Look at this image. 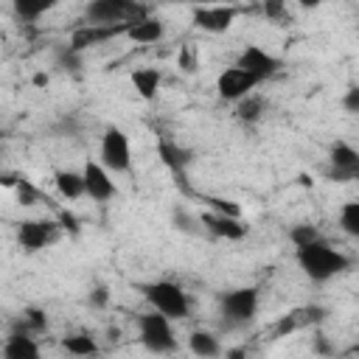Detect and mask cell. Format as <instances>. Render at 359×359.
I'll use <instances>...</instances> for the list:
<instances>
[{
    "label": "cell",
    "instance_id": "cell-35",
    "mask_svg": "<svg viewBox=\"0 0 359 359\" xmlns=\"http://www.w3.org/2000/svg\"><path fill=\"white\" fill-rule=\"evenodd\" d=\"M227 359H244V351H238V348L236 351H227Z\"/></svg>",
    "mask_w": 359,
    "mask_h": 359
},
{
    "label": "cell",
    "instance_id": "cell-13",
    "mask_svg": "<svg viewBox=\"0 0 359 359\" xmlns=\"http://www.w3.org/2000/svg\"><path fill=\"white\" fill-rule=\"evenodd\" d=\"M81 174H84V188H87V196H90V199H95V202H109V199L118 194V188H115V182H112V174H109L101 163H84Z\"/></svg>",
    "mask_w": 359,
    "mask_h": 359
},
{
    "label": "cell",
    "instance_id": "cell-5",
    "mask_svg": "<svg viewBox=\"0 0 359 359\" xmlns=\"http://www.w3.org/2000/svg\"><path fill=\"white\" fill-rule=\"evenodd\" d=\"M137 331H140V342L146 351L151 353H171L177 351V337L171 328V320L160 311H146L137 317Z\"/></svg>",
    "mask_w": 359,
    "mask_h": 359
},
{
    "label": "cell",
    "instance_id": "cell-21",
    "mask_svg": "<svg viewBox=\"0 0 359 359\" xmlns=\"http://www.w3.org/2000/svg\"><path fill=\"white\" fill-rule=\"evenodd\" d=\"M188 348H191V353L199 356V359H216V356L222 353V342H219V337L210 334V331H191V334H188Z\"/></svg>",
    "mask_w": 359,
    "mask_h": 359
},
{
    "label": "cell",
    "instance_id": "cell-1",
    "mask_svg": "<svg viewBox=\"0 0 359 359\" xmlns=\"http://www.w3.org/2000/svg\"><path fill=\"white\" fill-rule=\"evenodd\" d=\"M297 264L303 269V275L314 283H325L342 272L351 269V258L339 250H334L328 241H317L309 247H297Z\"/></svg>",
    "mask_w": 359,
    "mask_h": 359
},
{
    "label": "cell",
    "instance_id": "cell-26",
    "mask_svg": "<svg viewBox=\"0 0 359 359\" xmlns=\"http://www.w3.org/2000/svg\"><path fill=\"white\" fill-rule=\"evenodd\" d=\"M339 227H342L348 236L359 238V199L345 202V205L339 208Z\"/></svg>",
    "mask_w": 359,
    "mask_h": 359
},
{
    "label": "cell",
    "instance_id": "cell-33",
    "mask_svg": "<svg viewBox=\"0 0 359 359\" xmlns=\"http://www.w3.org/2000/svg\"><path fill=\"white\" fill-rule=\"evenodd\" d=\"M314 351H317V353H331V345H328V339H325L323 334L314 337Z\"/></svg>",
    "mask_w": 359,
    "mask_h": 359
},
{
    "label": "cell",
    "instance_id": "cell-28",
    "mask_svg": "<svg viewBox=\"0 0 359 359\" xmlns=\"http://www.w3.org/2000/svg\"><path fill=\"white\" fill-rule=\"evenodd\" d=\"M56 67H59V70H67V73H76V70L81 67V53H76L70 45L59 48V50H56Z\"/></svg>",
    "mask_w": 359,
    "mask_h": 359
},
{
    "label": "cell",
    "instance_id": "cell-22",
    "mask_svg": "<svg viewBox=\"0 0 359 359\" xmlns=\"http://www.w3.org/2000/svg\"><path fill=\"white\" fill-rule=\"evenodd\" d=\"M62 348L67 353L79 356V359H95L98 356V345H95V339L90 334H70V337L62 339Z\"/></svg>",
    "mask_w": 359,
    "mask_h": 359
},
{
    "label": "cell",
    "instance_id": "cell-15",
    "mask_svg": "<svg viewBox=\"0 0 359 359\" xmlns=\"http://www.w3.org/2000/svg\"><path fill=\"white\" fill-rule=\"evenodd\" d=\"M323 314H325V309H320V306L294 309V311H289V314H283V317L278 320L275 334H278V337H286L289 331H297V328H306V325H311V323L323 320Z\"/></svg>",
    "mask_w": 359,
    "mask_h": 359
},
{
    "label": "cell",
    "instance_id": "cell-9",
    "mask_svg": "<svg viewBox=\"0 0 359 359\" xmlns=\"http://www.w3.org/2000/svg\"><path fill=\"white\" fill-rule=\"evenodd\" d=\"M258 84H261L258 79H252L250 73H244L241 67L233 65V67H227V70L219 73V79H216V93H219L222 101L238 104V101H244L247 95H252V90H255Z\"/></svg>",
    "mask_w": 359,
    "mask_h": 359
},
{
    "label": "cell",
    "instance_id": "cell-4",
    "mask_svg": "<svg viewBox=\"0 0 359 359\" xmlns=\"http://www.w3.org/2000/svg\"><path fill=\"white\" fill-rule=\"evenodd\" d=\"M219 314L224 328H241L255 320L258 314V289L255 286H241L230 289L219 297Z\"/></svg>",
    "mask_w": 359,
    "mask_h": 359
},
{
    "label": "cell",
    "instance_id": "cell-16",
    "mask_svg": "<svg viewBox=\"0 0 359 359\" xmlns=\"http://www.w3.org/2000/svg\"><path fill=\"white\" fill-rule=\"evenodd\" d=\"M3 359H42L39 345L34 342V334L11 331L6 345H3Z\"/></svg>",
    "mask_w": 359,
    "mask_h": 359
},
{
    "label": "cell",
    "instance_id": "cell-24",
    "mask_svg": "<svg viewBox=\"0 0 359 359\" xmlns=\"http://www.w3.org/2000/svg\"><path fill=\"white\" fill-rule=\"evenodd\" d=\"M264 109H266V101L252 93V95H247L244 101L236 104V118H238L241 123H255V121H261Z\"/></svg>",
    "mask_w": 359,
    "mask_h": 359
},
{
    "label": "cell",
    "instance_id": "cell-6",
    "mask_svg": "<svg viewBox=\"0 0 359 359\" xmlns=\"http://www.w3.org/2000/svg\"><path fill=\"white\" fill-rule=\"evenodd\" d=\"M98 163L109 171V174H126L132 168V146L129 137L121 126H107L101 135V146H98Z\"/></svg>",
    "mask_w": 359,
    "mask_h": 359
},
{
    "label": "cell",
    "instance_id": "cell-7",
    "mask_svg": "<svg viewBox=\"0 0 359 359\" xmlns=\"http://www.w3.org/2000/svg\"><path fill=\"white\" fill-rule=\"evenodd\" d=\"M325 177L334 180V182H351V180H356L359 177V151L351 143H345V140L331 143Z\"/></svg>",
    "mask_w": 359,
    "mask_h": 359
},
{
    "label": "cell",
    "instance_id": "cell-25",
    "mask_svg": "<svg viewBox=\"0 0 359 359\" xmlns=\"http://www.w3.org/2000/svg\"><path fill=\"white\" fill-rule=\"evenodd\" d=\"M45 328H48V317H45V311H42V309H34V306H28V309L22 311V317L17 320V328H14V331L39 334V331H45Z\"/></svg>",
    "mask_w": 359,
    "mask_h": 359
},
{
    "label": "cell",
    "instance_id": "cell-3",
    "mask_svg": "<svg viewBox=\"0 0 359 359\" xmlns=\"http://www.w3.org/2000/svg\"><path fill=\"white\" fill-rule=\"evenodd\" d=\"M149 17V8L132 0H93L84 8V22L90 25H132Z\"/></svg>",
    "mask_w": 359,
    "mask_h": 359
},
{
    "label": "cell",
    "instance_id": "cell-23",
    "mask_svg": "<svg viewBox=\"0 0 359 359\" xmlns=\"http://www.w3.org/2000/svg\"><path fill=\"white\" fill-rule=\"evenodd\" d=\"M53 3L50 0H14V17L22 20V22H36Z\"/></svg>",
    "mask_w": 359,
    "mask_h": 359
},
{
    "label": "cell",
    "instance_id": "cell-12",
    "mask_svg": "<svg viewBox=\"0 0 359 359\" xmlns=\"http://www.w3.org/2000/svg\"><path fill=\"white\" fill-rule=\"evenodd\" d=\"M238 17V8L233 6H196L194 8V25L208 34H224Z\"/></svg>",
    "mask_w": 359,
    "mask_h": 359
},
{
    "label": "cell",
    "instance_id": "cell-14",
    "mask_svg": "<svg viewBox=\"0 0 359 359\" xmlns=\"http://www.w3.org/2000/svg\"><path fill=\"white\" fill-rule=\"evenodd\" d=\"M199 224L216 236V238H224V241H241L247 236V224L238 219V216H227V213H202L199 216Z\"/></svg>",
    "mask_w": 359,
    "mask_h": 359
},
{
    "label": "cell",
    "instance_id": "cell-2",
    "mask_svg": "<svg viewBox=\"0 0 359 359\" xmlns=\"http://www.w3.org/2000/svg\"><path fill=\"white\" fill-rule=\"evenodd\" d=\"M140 292L149 300V306L154 311L165 314L168 320H185L191 314L188 292L174 280H151V283H143Z\"/></svg>",
    "mask_w": 359,
    "mask_h": 359
},
{
    "label": "cell",
    "instance_id": "cell-27",
    "mask_svg": "<svg viewBox=\"0 0 359 359\" xmlns=\"http://www.w3.org/2000/svg\"><path fill=\"white\" fill-rule=\"evenodd\" d=\"M289 238H292V244L294 247H309V244H317V241H323V236H320V230L314 227V224H294L292 230H289Z\"/></svg>",
    "mask_w": 359,
    "mask_h": 359
},
{
    "label": "cell",
    "instance_id": "cell-11",
    "mask_svg": "<svg viewBox=\"0 0 359 359\" xmlns=\"http://www.w3.org/2000/svg\"><path fill=\"white\" fill-rule=\"evenodd\" d=\"M126 31H129V25H90V22H84V25L73 28L67 45H70L76 53H84L87 48H95V45H101V42H107V39L126 36Z\"/></svg>",
    "mask_w": 359,
    "mask_h": 359
},
{
    "label": "cell",
    "instance_id": "cell-32",
    "mask_svg": "<svg viewBox=\"0 0 359 359\" xmlns=\"http://www.w3.org/2000/svg\"><path fill=\"white\" fill-rule=\"evenodd\" d=\"M107 303H109V292H107V286H95V289L90 292V306L104 309Z\"/></svg>",
    "mask_w": 359,
    "mask_h": 359
},
{
    "label": "cell",
    "instance_id": "cell-17",
    "mask_svg": "<svg viewBox=\"0 0 359 359\" xmlns=\"http://www.w3.org/2000/svg\"><path fill=\"white\" fill-rule=\"evenodd\" d=\"M126 36L132 42H137V45H151V42H160L165 36V25L157 17H143V20H137V22L129 25Z\"/></svg>",
    "mask_w": 359,
    "mask_h": 359
},
{
    "label": "cell",
    "instance_id": "cell-29",
    "mask_svg": "<svg viewBox=\"0 0 359 359\" xmlns=\"http://www.w3.org/2000/svg\"><path fill=\"white\" fill-rule=\"evenodd\" d=\"M17 196H20V205H36L39 202V191L25 177L17 180Z\"/></svg>",
    "mask_w": 359,
    "mask_h": 359
},
{
    "label": "cell",
    "instance_id": "cell-34",
    "mask_svg": "<svg viewBox=\"0 0 359 359\" xmlns=\"http://www.w3.org/2000/svg\"><path fill=\"white\" fill-rule=\"evenodd\" d=\"M34 84H39V87L48 84V76H45V73H36V76H34Z\"/></svg>",
    "mask_w": 359,
    "mask_h": 359
},
{
    "label": "cell",
    "instance_id": "cell-19",
    "mask_svg": "<svg viewBox=\"0 0 359 359\" xmlns=\"http://www.w3.org/2000/svg\"><path fill=\"white\" fill-rule=\"evenodd\" d=\"M157 154L163 157V163H165L177 177H182V171H185L188 163H191V151L182 149V146L174 143V140H160V143H157Z\"/></svg>",
    "mask_w": 359,
    "mask_h": 359
},
{
    "label": "cell",
    "instance_id": "cell-18",
    "mask_svg": "<svg viewBox=\"0 0 359 359\" xmlns=\"http://www.w3.org/2000/svg\"><path fill=\"white\" fill-rule=\"evenodd\" d=\"M53 182H56V191L73 202V199H81L87 196V188H84V174L81 171H70V168H62L53 174Z\"/></svg>",
    "mask_w": 359,
    "mask_h": 359
},
{
    "label": "cell",
    "instance_id": "cell-20",
    "mask_svg": "<svg viewBox=\"0 0 359 359\" xmlns=\"http://www.w3.org/2000/svg\"><path fill=\"white\" fill-rule=\"evenodd\" d=\"M160 81H163V76H160L157 67H137L132 73V87L137 90V95L143 101H154V95L160 90Z\"/></svg>",
    "mask_w": 359,
    "mask_h": 359
},
{
    "label": "cell",
    "instance_id": "cell-31",
    "mask_svg": "<svg viewBox=\"0 0 359 359\" xmlns=\"http://www.w3.org/2000/svg\"><path fill=\"white\" fill-rule=\"evenodd\" d=\"M264 14L269 17V22H283L286 20V6L280 0H269V3H264Z\"/></svg>",
    "mask_w": 359,
    "mask_h": 359
},
{
    "label": "cell",
    "instance_id": "cell-30",
    "mask_svg": "<svg viewBox=\"0 0 359 359\" xmlns=\"http://www.w3.org/2000/svg\"><path fill=\"white\" fill-rule=\"evenodd\" d=\"M342 109L351 115H359V84H351L342 95Z\"/></svg>",
    "mask_w": 359,
    "mask_h": 359
},
{
    "label": "cell",
    "instance_id": "cell-10",
    "mask_svg": "<svg viewBox=\"0 0 359 359\" xmlns=\"http://www.w3.org/2000/svg\"><path fill=\"white\" fill-rule=\"evenodd\" d=\"M236 67H241V70L250 73L252 79L264 81V79H269V76H275V73L280 70V59L272 56L269 50H264L261 45H247V48L238 53Z\"/></svg>",
    "mask_w": 359,
    "mask_h": 359
},
{
    "label": "cell",
    "instance_id": "cell-8",
    "mask_svg": "<svg viewBox=\"0 0 359 359\" xmlns=\"http://www.w3.org/2000/svg\"><path fill=\"white\" fill-rule=\"evenodd\" d=\"M56 224L48 219H22L17 224V244L25 252H39L56 241Z\"/></svg>",
    "mask_w": 359,
    "mask_h": 359
}]
</instances>
